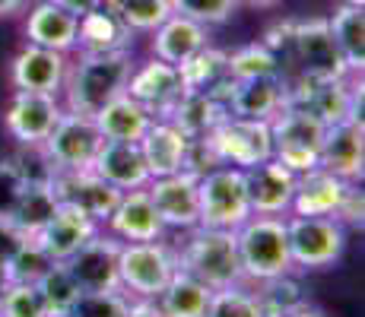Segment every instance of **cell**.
Instances as JSON below:
<instances>
[{
    "instance_id": "13",
    "label": "cell",
    "mask_w": 365,
    "mask_h": 317,
    "mask_svg": "<svg viewBox=\"0 0 365 317\" xmlns=\"http://www.w3.org/2000/svg\"><path fill=\"white\" fill-rule=\"evenodd\" d=\"M118 257H121V241L108 232H96L89 241L80 244L73 257L64 260V266L76 279L80 292H115L121 289Z\"/></svg>"
},
{
    "instance_id": "34",
    "label": "cell",
    "mask_w": 365,
    "mask_h": 317,
    "mask_svg": "<svg viewBox=\"0 0 365 317\" xmlns=\"http://www.w3.org/2000/svg\"><path fill=\"white\" fill-rule=\"evenodd\" d=\"M331 26V35L340 48L343 61H346L349 73H362L365 67V13L362 6L343 4L334 10V16L327 19Z\"/></svg>"
},
{
    "instance_id": "43",
    "label": "cell",
    "mask_w": 365,
    "mask_h": 317,
    "mask_svg": "<svg viewBox=\"0 0 365 317\" xmlns=\"http://www.w3.org/2000/svg\"><path fill=\"white\" fill-rule=\"evenodd\" d=\"M238 0H172V13L187 16L200 26H220L235 13Z\"/></svg>"
},
{
    "instance_id": "18",
    "label": "cell",
    "mask_w": 365,
    "mask_h": 317,
    "mask_svg": "<svg viewBox=\"0 0 365 317\" xmlns=\"http://www.w3.org/2000/svg\"><path fill=\"white\" fill-rule=\"evenodd\" d=\"M130 98H137L153 118H165L172 111V105L185 93V83H181V73L175 63H165L159 58L133 67L128 89H124Z\"/></svg>"
},
{
    "instance_id": "25",
    "label": "cell",
    "mask_w": 365,
    "mask_h": 317,
    "mask_svg": "<svg viewBox=\"0 0 365 317\" xmlns=\"http://www.w3.org/2000/svg\"><path fill=\"white\" fill-rule=\"evenodd\" d=\"M137 146H140V152H143L150 178H163V175L185 172L187 137L172 121H165V118H156V121L146 127V133L140 137Z\"/></svg>"
},
{
    "instance_id": "29",
    "label": "cell",
    "mask_w": 365,
    "mask_h": 317,
    "mask_svg": "<svg viewBox=\"0 0 365 317\" xmlns=\"http://www.w3.org/2000/svg\"><path fill=\"white\" fill-rule=\"evenodd\" d=\"M226 118H229L226 102H220V98L210 93H191V89H185L178 102L172 105V111L165 115V121H172L187 140H197V137H207Z\"/></svg>"
},
{
    "instance_id": "21",
    "label": "cell",
    "mask_w": 365,
    "mask_h": 317,
    "mask_svg": "<svg viewBox=\"0 0 365 317\" xmlns=\"http://www.w3.org/2000/svg\"><path fill=\"white\" fill-rule=\"evenodd\" d=\"M96 232H99V222L89 219L83 209L61 203V207L54 209L51 219L32 235V241L38 244L54 264H64V260L73 257V254L80 251V244L89 241Z\"/></svg>"
},
{
    "instance_id": "2",
    "label": "cell",
    "mask_w": 365,
    "mask_h": 317,
    "mask_svg": "<svg viewBox=\"0 0 365 317\" xmlns=\"http://www.w3.org/2000/svg\"><path fill=\"white\" fill-rule=\"evenodd\" d=\"M235 241L242 276L248 286L296 270L286 238V216H251L235 229Z\"/></svg>"
},
{
    "instance_id": "6",
    "label": "cell",
    "mask_w": 365,
    "mask_h": 317,
    "mask_svg": "<svg viewBox=\"0 0 365 317\" xmlns=\"http://www.w3.org/2000/svg\"><path fill=\"white\" fill-rule=\"evenodd\" d=\"M175 273H178V251L168 248L163 238L159 241H121L118 276L130 298L156 301Z\"/></svg>"
},
{
    "instance_id": "20",
    "label": "cell",
    "mask_w": 365,
    "mask_h": 317,
    "mask_svg": "<svg viewBox=\"0 0 365 317\" xmlns=\"http://www.w3.org/2000/svg\"><path fill=\"white\" fill-rule=\"evenodd\" d=\"M10 80L23 93H45L58 95L67 80V54L51 51L41 45H26L23 51L13 58Z\"/></svg>"
},
{
    "instance_id": "23",
    "label": "cell",
    "mask_w": 365,
    "mask_h": 317,
    "mask_svg": "<svg viewBox=\"0 0 365 317\" xmlns=\"http://www.w3.org/2000/svg\"><path fill=\"white\" fill-rule=\"evenodd\" d=\"M226 108H229V115H235V118L273 121V118L286 108V80L279 73L238 80L226 98Z\"/></svg>"
},
{
    "instance_id": "45",
    "label": "cell",
    "mask_w": 365,
    "mask_h": 317,
    "mask_svg": "<svg viewBox=\"0 0 365 317\" xmlns=\"http://www.w3.org/2000/svg\"><path fill=\"white\" fill-rule=\"evenodd\" d=\"M216 165H222L220 159H216V152L210 150V143H207V137H197V140H187V152H185V172H191V175H207L210 168H216Z\"/></svg>"
},
{
    "instance_id": "4",
    "label": "cell",
    "mask_w": 365,
    "mask_h": 317,
    "mask_svg": "<svg viewBox=\"0 0 365 317\" xmlns=\"http://www.w3.org/2000/svg\"><path fill=\"white\" fill-rule=\"evenodd\" d=\"M286 83L296 76H312V80H346L349 67L336 48L327 19H292V38H289V58L279 70Z\"/></svg>"
},
{
    "instance_id": "24",
    "label": "cell",
    "mask_w": 365,
    "mask_h": 317,
    "mask_svg": "<svg viewBox=\"0 0 365 317\" xmlns=\"http://www.w3.org/2000/svg\"><path fill=\"white\" fill-rule=\"evenodd\" d=\"M93 168L102 181H108L118 190H137L150 185V172H146L143 152L137 143H121V140H102L99 152L93 159Z\"/></svg>"
},
{
    "instance_id": "49",
    "label": "cell",
    "mask_w": 365,
    "mask_h": 317,
    "mask_svg": "<svg viewBox=\"0 0 365 317\" xmlns=\"http://www.w3.org/2000/svg\"><path fill=\"white\" fill-rule=\"evenodd\" d=\"M26 6V0H0V19H6V16H16L19 10Z\"/></svg>"
},
{
    "instance_id": "35",
    "label": "cell",
    "mask_w": 365,
    "mask_h": 317,
    "mask_svg": "<svg viewBox=\"0 0 365 317\" xmlns=\"http://www.w3.org/2000/svg\"><path fill=\"white\" fill-rule=\"evenodd\" d=\"M251 289H255L261 317H289L292 311H299L302 305H308L305 292H302V286L292 279V273L264 279V283H255Z\"/></svg>"
},
{
    "instance_id": "32",
    "label": "cell",
    "mask_w": 365,
    "mask_h": 317,
    "mask_svg": "<svg viewBox=\"0 0 365 317\" xmlns=\"http://www.w3.org/2000/svg\"><path fill=\"white\" fill-rule=\"evenodd\" d=\"M210 295H213V289L207 283H200L191 273L178 270L172 276V283L159 292L156 305L163 311V317H203L210 305Z\"/></svg>"
},
{
    "instance_id": "53",
    "label": "cell",
    "mask_w": 365,
    "mask_h": 317,
    "mask_svg": "<svg viewBox=\"0 0 365 317\" xmlns=\"http://www.w3.org/2000/svg\"><path fill=\"white\" fill-rule=\"evenodd\" d=\"M346 4H353V6H365V0H346Z\"/></svg>"
},
{
    "instance_id": "44",
    "label": "cell",
    "mask_w": 365,
    "mask_h": 317,
    "mask_svg": "<svg viewBox=\"0 0 365 317\" xmlns=\"http://www.w3.org/2000/svg\"><path fill=\"white\" fill-rule=\"evenodd\" d=\"M23 187H26V175L19 172L16 162H0V219H6L13 213Z\"/></svg>"
},
{
    "instance_id": "28",
    "label": "cell",
    "mask_w": 365,
    "mask_h": 317,
    "mask_svg": "<svg viewBox=\"0 0 365 317\" xmlns=\"http://www.w3.org/2000/svg\"><path fill=\"white\" fill-rule=\"evenodd\" d=\"M96 127H99L102 140H121V143H140V137L146 133L156 118L137 102L128 93L115 95L108 105H102L99 111L93 115Z\"/></svg>"
},
{
    "instance_id": "10",
    "label": "cell",
    "mask_w": 365,
    "mask_h": 317,
    "mask_svg": "<svg viewBox=\"0 0 365 317\" xmlns=\"http://www.w3.org/2000/svg\"><path fill=\"white\" fill-rule=\"evenodd\" d=\"M324 130L327 127L321 124L318 118H312V115H305V111L286 105V108L270 121L273 159L283 162V165L296 175L312 172V168H318Z\"/></svg>"
},
{
    "instance_id": "42",
    "label": "cell",
    "mask_w": 365,
    "mask_h": 317,
    "mask_svg": "<svg viewBox=\"0 0 365 317\" xmlns=\"http://www.w3.org/2000/svg\"><path fill=\"white\" fill-rule=\"evenodd\" d=\"M130 305V295L124 289H115V292H83L76 298L70 317H124Z\"/></svg>"
},
{
    "instance_id": "16",
    "label": "cell",
    "mask_w": 365,
    "mask_h": 317,
    "mask_svg": "<svg viewBox=\"0 0 365 317\" xmlns=\"http://www.w3.org/2000/svg\"><path fill=\"white\" fill-rule=\"evenodd\" d=\"M48 181H51V187H54V194H58L61 203L83 209L89 219H96L99 225H105V219L111 216V209L118 207V200H121V194H124V190L111 187L108 181H102L93 168L54 172Z\"/></svg>"
},
{
    "instance_id": "47",
    "label": "cell",
    "mask_w": 365,
    "mask_h": 317,
    "mask_svg": "<svg viewBox=\"0 0 365 317\" xmlns=\"http://www.w3.org/2000/svg\"><path fill=\"white\" fill-rule=\"evenodd\" d=\"M124 317H163V311H159V305L150 298H130Z\"/></svg>"
},
{
    "instance_id": "14",
    "label": "cell",
    "mask_w": 365,
    "mask_h": 317,
    "mask_svg": "<svg viewBox=\"0 0 365 317\" xmlns=\"http://www.w3.org/2000/svg\"><path fill=\"white\" fill-rule=\"evenodd\" d=\"M61 105L58 95H45V93H23L16 89L4 111V127L19 146H41L48 140V133L54 130L61 118Z\"/></svg>"
},
{
    "instance_id": "27",
    "label": "cell",
    "mask_w": 365,
    "mask_h": 317,
    "mask_svg": "<svg viewBox=\"0 0 365 317\" xmlns=\"http://www.w3.org/2000/svg\"><path fill=\"white\" fill-rule=\"evenodd\" d=\"M203 45H207V26L178 16V13H172L159 29H153V58L175 63V67L194 58Z\"/></svg>"
},
{
    "instance_id": "33",
    "label": "cell",
    "mask_w": 365,
    "mask_h": 317,
    "mask_svg": "<svg viewBox=\"0 0 365 317\" xmlns=\"http://www.w3.org/2000/svg\"><path fill=\"white\" fill-rule=\"evenodd\" d=\"M58 207H61V200H58V194H54L51 181H26L23 194H19L16 207H13V213L6 216V219L13 222L16 232L32 238L41 225L51 219Z\"/></svg>"
},
{
    "instance_id": "30",
    "label": "cell",
    "mask_w": 365,
    "mask_h": 317,
    "mask_svg": "<svg viewBox=\"0 0 365 317\" xmlns=\"http://www.w3.org/2000/svg\"><path fill=\"white\" fill-rule=\"evenodd\" d=\"M178 73H181L185 89H191V93H210L220 98V102H226L235 86V80L226 73V51L210 48V45H203L194 58H187L181 63Z\"/></svg>"
},
{
    "instance_id": "7",
    "label": "cell",
    "mask_w": 365,
    "mask_h": 317,
    "mask_svg": "<svg viewBox=\"0 0 365 317\" xmlns=\"http://www.w3.org/2000/svg\"><path fill=\"white\" fill-rule=\"evenodd\" d=\"M286 105L318 118L324 127L346 118H362V83L346 80H312L296 76L286 83Z\"/></svg>"
},
{
    "instance_id": "12",
    "label": "cell",
    "mask_w": 365,
    "mask_h": 317,
    "mask_svg": "<svg viewBox=\"0 0 365 317\" xmlns=\"http://www.w3.org/2000/svg\"><path fill=\"white\" fill-rule=\"evenodd\" d=\"M102 146V133L96 127L93 115H80V111H61L54 130L41 143V152L51 162L54 172H80L89 168Z\"/></svg>"
},
{
    "instance_id": "19",
    "label": "cell",
    "mask_w": 365,
    "mask_h": 317,
    "mask_svg": "<svg viewBox=\"0 0 365 317\" xmlns=\"http://www.w3.org/2000/svg\"><path fill=\"white\" fill-rule=\"evenodd\" d=\"M318 168H327V172L340 175L346 181H362V168H365L362 118H346V121L327 127L324 143H321Z\"/></svg>"
},
{
    "instance_id": "5",
    "label": "cell",
    "mask_w": 365,
    "mask_h": 317,
    "mask_svg": "<svg viewBox=\"0 0 365 317\" xmlns=\"http://www.w3.org/2000/svg\"><path fill=\"white\" fill-rule=\"evenodd\" d=\"M289 213L296 216H331L340 222L362 225V190L327 168H312L296 178Z\"/></svg>"
},
{
    "instance_id": "51",
    "label": "cell",
    "mask_w": 365,
    "mask_h": 317,
    "mask_svg": "<svg viewBox=\"0 0 365 317\" xmlns=\"http://www.w3.org/2000/svg\"><path fill=\"white\" fill-rule=\"evenodd\" d=\"M6 286H10V276H6V266H4V264H0V298H4Z\"/></svg>"
},
{
    "instance_id": "52",
    "label": "cell",
    "mask_w": 365,
    "mask_h": 317,
    "mask_svg": "<svg viewBox=\"0 0 365 317\" xmlns=\"http://www.w3.org/2000/svg\"><path fill=\"white\" fill-rule=\"evenodd\" d=\"M238 4H248V6H273L279 0H238Z\"/></svg>"
},
{
    "instance_id": "54",
    "label": "cell",
    "mask_w": 365,
    "mask_h": 317,
    "mask_svg": "<svg viewBox=\"0 0 365 317\" xmlns=\"http://www.w3.org/2000/svg\"><path fill=\"white\" fill-rule=\"evenodd\" d=\"M0 317H4V314H0Z\"/></svg>"
},
{
    "instance_id": "36",
    "label": "cell",
    "mask_w": 365,
    "mask_h": 317,
    "mask_svg": "<svg viewBox=\"0 0 365 317\" xmlns=\"http://www.w3.org/2000/svg\"><path fill=\"white\" fill-rule=\"evenodd\" d=\"M35 289H38L41 301H45V308H48V314H51V317H70L76 298L83 295L80 286H76V279L70 276V270L64 264H51V266H48V270L38 276Z\"/></svg>"
},
{
    "instance_id": "48",
    "label": "cell",
    "mask_w": 365,
    "mask_h": 317,
    "mask_svg": "<svg viewBox=\"0 0 365 317\" xmlns=\"http://www.w3.org/2000/svg\"><path fill=\"white\" fill-rule=\"evenodd\" d=\"M51 4L64 6V10L73 13V16H86V13H93L96 6H102L105 0H51Z\"/></svg>"
},
{
    "instance_id": "15",
    "label": "cell",
    "mask_w": 365,
    "mask_h": 317,
    "mask_svg": "<svg viewBox=\"0 0 365 317\" xmlns=\"http://www.w3.org/2000/svg\"><path fill=\"white\" fill-rule=\"evenodd\" d=\"M153 207L165 229H197L200 225V207H197V175L175 172L163 178H150L146 185Z\"/></svg>"
},
{
    "instance_id": "50",
    "label": "cell",
    "mask_w": 365,
    "mask_h": 317,
    "mask_svg": "<svg viewBox=\"0 0 365 317\" xmlns=\"http://www.w3.org/2000/svg\"><path fill=\"white\" fill-rule=\"evenodd\" d=\"M289 317H324V314H321V311H318V308H308V305H302V308H299V311H292Z\"/></svg>"
},
{
    "instance_id": "3",
    "label": "cell",
    "mask_w": 365,
    "mask_h": 317,
    "mask_svg": "<svg viewBox=\"0 0 365 317\" xmlns=\"http://www.w3.org/2000/svg\"><path fill=\"white\" fill-rule=\"evenodd\" d=\"M178 270L197 276L210 289H226L245 283L242 260H238V241L232 229H191V238L178 251Z\"/></svg>"
},
{
    "instance_id": "40",
    "label": "cell",
    "mask_w": 365,
    "mask_h": 317,
    "mask_svg": "<svg viewBox=\"0 0 365 317\" xmlns=\"http://www.w3.org/2000/svg\"><path fill=\"white\" fill-rule=\"evenodd\" d=\"M54 260L48 257L45 251L38 248V244L32 241V238H26L23 244H19V251L13 254L10 260H6V276H10V283H38V276L51 266Z\"/></svg>"
},
{
    "instance_id": "46",
    "label": "cell",
    "mask_w": 365,
    "mask_h": 317,
    "mask_svg": "<svg viewBox=\"0 0 365 317\" xmlns=\"http://www.w3.org/2000/svg\"><path fill=\"white\" fill-rule=\"evenodd\" d=\"M23 241H26L23 232L13 229L10 219H0V264H6V260L19 251V244H23Z\"/></svg>"
},
{
    "instance_id": "8",
    "label": "cell",
    "mask_w": 365,
    "mask_h": 317,
    "mask_svg": "<svg viewBox=\"0 0 365 317\" xmlns=\"http://www.w3.org/2000/svg\"><path fill=\"white\" fill-rule=\"evenodd\" d=\"M197 207H200V225L207 229H238L248 222L251 203L248 187H245V172L235 165H216L207 175L197 178Z\"/></svg>"
},
{
    "instance_id": "11",
    "label": "cell",
    "mask_w": 365,
    "mask_h": 317,
    "mask_svg": "<svg viewBox=\"0 0 365 317\" xmlns=\"http://www.w3.org/2000/svg\"><path fill=\"white\" fill-rule=\"evenodd\" d=\"M207 143L222 165H235V168H242V172L251 165H261V162L273 159L270 121L229 115L226 121L216 124L213 130L207 133Z\"/></svg>"
},
{
    "instance_id": "22",
    "label": "cell",
    "mask_w": 365,
    "mask_h": 317,
    "mask_svg": "<svg viewBox=\"0 0 365 317\" xmlns=\"http://www.w3.org/2000/svg\"><path fill=\"white\" fill-rule=\"evenodd\" d=\"M105 229H108V235H115L118 241H159V238L165 235V225L159 219L146 187L124 190L118 207L111 209V216L105 219Z\"/></svg>"
},
{
    "instance_id": "41",
    "label": "cell",
    "mask_w": 365,
    "mask_h": 317,
    "mask_svg": "<svg viewBox=\"0 0 365 317\" xmlns=\"http://www.w3.org/2000/svg\"><path fill=\"white\" fill-rule=\"evenodd\" d=\"M0 314L4 317H51L41 301L35 283H10L0 298Z\"/></svg>"
},
{
    "instance_id": "9",
    "label": "cell",
    "mask_w": 365,
    "mask_h": 317,
    "mask_svg": "<svg viewBox=\"0 0 365 317\" xmlns=\"http://www.w3.org/2000/svg\"><path fill=\"white\" fill-rule=\"evenodd\" d=\"M286 238L296 270H324L346 251V225L331 216L286 213Z\"/></svg>"
},
{
    "instance_id": "1",
    "label": "cell",
    "mask_w": 365,
    "mask_h": 317,
    "mask_svg": "<svg viewBox=\"0 0 365 317\" xmlns=\"http://www.w3.org/2000/svg\"><path fill=\"white\" fill-rule=\"evenodd\" d=\"M133 73L130 51H108V54H83L67 67V111L96 115L102 105H108L115 95L128 89Z\"/></svg>"
},
{
    "instance_id": "39",
    "label": "cell",
    "mask_w": 365,
    "mask_h": 317,
    "mask_svg": "<svg viewBox=\"0 0 365 317\" xmlns=\"http://www.w3.org/2000/svg\"><path fill=\"white\" fill-rule=\"evenodd\" d=\"M203 317H261V308H257L255 289L248 283L238 286H226V289H213L210 295V305Z\"/></svg>"
},
{
    "instance_id": "37",
    "label": "cell",
    "mask_w": 365,
    "mask_h": 317,
    "mask_svg": "<svg viewBox=\"0 0 365 317\" xmlns=\"http://www.w3.org/2000/svg\"><path fill=\"white\" fill-rule=\"evenodd\" d=\"M130 32H153L172 16V0H105Z\"/></svg>"
},
{
    "instance_id": "26",
    "label": "cell",
    "mask_w": 365,
    "mask_h": 317,
    "mask_svg": "<svg viewBox=\"0 0 365 317\" xmlns=\"http://www.w3.org/2000/svg\"><path fill=\"white\" fill-rule=\"evenodd\" d=\"M76 29H80V16L67 13L64 6L41 0L26 16V38L29 45L51 48V51H73L76 48Z\"/></svg>"
},
{
    "instance_id": "31",
    "label": "cell",
    "mask_w": 365,
    "mask_h": 317,
    "mask_svg": "<svg viewBox=\"0 0 365 317\" xmlns=\"http://www.w3.org/2000/svg\"><path fill=\"white\" fill-rule=\"evenodd\" d=\"M133 32L108 6H96L93 13L80 16V29H76V45L83 54H108V51H130Z\"/></svg>"
},
{
    "instance_id": "38",
    "label": "cell",
    "mask_w": 365,
    "mask_h": 317,
    "mask_svg": "<svg viewBox=\"0 0 365 317\" xmlns=\"http://www.w3.org/2000/svg\"><path fill=\"white\" fill-rule=\"evenodd\" d=\"M226 73L232 80H251V76H267V73H279L273 54L267 51L264 41H251V45L235 48L232 54L226 51Z\"/></svg>"
},
{
    "instance_id": "17",
    "label": "cell",
    "mask_w": 365,
    "mask_h": 317,
    "mask_svg": "<svg viewBox=\"0 0 365 317\" xmlns=\"http://www.w3.org/2000/svg\"><path fill=\"white\" fill-rule=\"evenodd\" d=\"M296 172L277 159H267L261 165L245 168V187H248V203L255 216H286L296 194Z\"/></svg>"
}]
</instances>
